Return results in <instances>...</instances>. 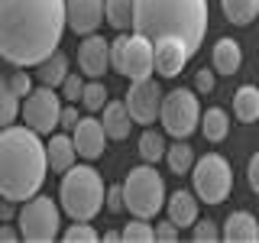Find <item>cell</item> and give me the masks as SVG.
Listing matches in <instances>:
<instances>
[{"label": "cell", "mask_w": 259, "mask_h": 243, "mask_svg": "<svg viewBox=\"0 0 259 243\" xmlns=\"http://www.w3.org/2000/svg\"><path fill=\"white\" fill-rule=\"evenodd\" d=\"M65 29V0H0V59L13 68H36L59 49Z\"/></svg>", "instance_id": "cell-1"}, {"label": "cell", "mask_w": 259, "mask_h": 243, "mask_svg": "<svg viewBox=\"0 0 259 243\" xmlns=\"http://www.w3.org/2000/svg\"><path fill=\"white\" fill-rule=\"evenodd\" d=\"M46 172V143L36 130H29L26 124H10L0 130V198H10L20 205L39 194Z\"/></svg>", "instance_id": "cell-2"}, {"label": "cell", "mask_w": 259, "mask_h": 243, "mask_svg": "<svg viewBox=\"0 0 259 243\" xmlns=\"http://www.w3.org/2000/svg\"><path fill=\"white\" fill-rule=\"evenodd\" d=\"M133 32L149 43L175 36L198 52L207 36V0H133Z\"/></svg>", "instance_id": "cell-3"}, {"label": "cell", "mask_w": 259, "mask_h": 243, "mask_svg": "<svg viewBox=\"0 0 259 243\" xmlns=\"http://www.w3.org/2000/svg\"><path fill=\"white\" fill-rule=\"evenodd\" d=\"M104 178L94 166H71L68 172H62L59 185V201L62 211L71 221H94L104 208Z\"/></svg>", "instance_id": "cell-4"}, {"label": "cell", "mask_w": 259, "mask_h": 243, "mask_svg": "<svg viewBox=\"0 0 259 243\" xmlns=\"http://www.w3.org/2000/svg\"><path fill=\"white\" fill-rule=\"evenodd\" d=\"M165 178L156 172L152 162H143V166L130 169V175L123 178V211H130L133 217H152L165 208Z\"/></svg>", "instance_id": "cell-5"}, {"label": "cell", "mask_w": 259, "mask_h": 243, "mask_svg": "<svg viewBox=\"0 0 259 243\" xmlns=\"http://www.w3.org/2000/svg\"><path fill=\"white\" fill-rule=\"evenodd\" d=\"M16 227H20V237L29 243H52L62 230V211L52 198L32 194L16 208Z\"/></svg>", "instance_id": "cell-6"}, {"label": "cell", "mask_w": 259, "mask_h": 243, "mask_svg": "<svg viewBox=\"0 0 259 243\" xmlns=\"http://www.w3.org/2000/svg\"><path fill=\"white\" fill-rule=\"evenodd\" d=\"M110 68L130 81L149 78L156 71V55H152V43L140 32H120L110 39Z\"/></svg>", "instance_id": "cell-7"}, {"label": "cell", "mask_w": 259, "mask_h": 243, "mask_svg": "<svg viewBox=\"0 0 259 243\" xmlns=\"http://www.w3.org/2000/svg\"><path fill=\"white\" fill-rule=\"evenodd\" d=\"M191 185L198 201L204 205H221L230 198L233 191V169L221 152H204L201 159H194L191 166Z\"/></svg>", "instance_id": "cell-8"}, {"label": "cell", "mask_w": 259, "mask_h": 243, "mask_svg": "<svg viewBox=\"0 0 259 243\" xmlns=\"http://www.w3.org/2000/svg\"><path fill=\"white\" fill-rule=\"evenodd\" d=\"M159 124H162V130H165L168 136H175V140H188L194 130L201 127L198 91H191V88H175V91L162 94Z\"/></svg>", "instance_id": "cell-9"}, {"label": "cell", "mask_w": 259, "mask_h": 243, "mask_svg": "<svg viewBox=\"0 0 259 243\" xmlns=\"http://www.w3.org/2000/svg\"><path fill=\"white\" fill-rule=\"evenodd\" d=\"M20 117L39 136H52V130L59 127V117H62V94L49 85L32 88L20 104Z\"/></svg>", "instance_id": "cell-10"}, {"label": "cell", "mask_w": 259, "mask_h": 243, "mask_svg": "<svg viewBox=\"0 0 259 243\" xmlns=\"http://www.w3.org/2000/svg\"><path fill=\"white\" fill-rule=\"evenodd\" d=\"M162 88H159V81H152L149 78H140V81H130V91L123 97V104H126V110H130V117H133V124H140V127H152L159 120V107H162Z\"/></svg>", "instance_id": "cell-11"}, {"label": "cell", "mask_w": 259, "mask_h": 243, "mask_svg": "<svg viewBox=\"0 0 259 243\" xmlns=\"http://www.w3.org/2000/svg\"><path fill=\"white\" fill-rule=\"evenodd\" d=\"M107 68H110V39L97 36V32L84 36L78 46V71L84 78H104Z\"/></svg>", "instance_id": "cell-12"}, {"label": "cell", "mask_w": 259, "mask_h": 243, "mask_svg": "<svg viewBox=\"0 0 259 243\" xmlns=\"http://www.w3.org/2000/svg\"><path fill=\"white\" fill-rule=\"evenodd\" d=\"M152 55H156V71L162 78H178L182 68L191 62V49L175 36H165V39H156L152 43Z\"/></svg>", "instance_id": "cell-13"}, {"label": "cell", "mask_w": 259, "mask_h": 243, "mask_svg": "<svg viewBox=\"0 0 259 243\" xmlns=\"http://www.w3.org/2000/svg\"><path fill=\"white\" fill-rule=\"evenodd\" d=\"M71 140H75V149L81 159H101L104 149H107V133H104V124L97 117H78V124L71 127Z\"/></svg>", "instance_id": "cell-14"}, {"label": "cell", "mask_w": 259, "mask_h": 243, "mask_svg": "<svg viewBox=\"0 0 259 243\" xmlns=\"http://www.w3.org/2000/svg\"><path fill=\"white\" fill-rule=\"evenodd\" d=\"M65 20L78 36H91L104 23V0H65Z\"/></svg>", "instance_id": "cell-15"}, {"label": "cell", "mask_w": 259, "mask_h": 243, "mask_svg": "<svg viewBox=\"0 0 259 243\" xmlns=\"http://www.w3.org/2000/svg\"><path fill=\"white\" fill-rule=\"evenodd\" d=\"M221 237L227 243H256L259 240V221H256V214H249V211H233V214L224 221Z\"/></svg>", "instance_id": "cell-16"}, {"label": "cell", "mask_w": 259, "mask_h": 243, "mask_svg": "<svg viewBox=\"0 0 259 243\" xmlns=\"http://www.w3.org/2000/svg\"><path fill=\"white\" fill-rule=\"evenodd\" d=\"M46 159H49V169L52 172H68L71 166L78 162V149H75V140L65 133H52L46 143Z\"/></svg>", "instance_id": "cell-17"}, {"label": "cell", "mask_w": 259, "mask_h": 243, "mask_svg": "<svg viewBox=\"0 0 259 243\" xmlns=\"http://www.w3.org/2000/svg\"><path fill=\"white\" fill-rule=\"evenodd\" d=\"M165 208H168V221H172L178 230H182V227H191L198 221V194L194 191H185V188L172 191L165 198Z\"/></svg>", "instance_id": "cell-18"}, {"label": "cell", "mask_w": 259, "mask_h": 243, "mask_svg": "<svg viewBox=\"0 0 259 243\" xmlns=\"http://www.w3.org/2000/svg\"><path fill=\"white\" fill-rule=\"evenodd\" d=\"M210 62H214V71H217V75H237L240 65H243V49H240V43H237V39H230V36L217 39L214 49H210Z\"/></svg>", "instance_id": "cell-19"}, {"label": "cell", "mask_w": 259, "mask_h": 243, "mask_svg": "<svg viewBox=\"0 0 259 243\" xmlns=\"http://www.w3.org/2000/svg\"><path fill=\"white\" fill-rule=\"evenodd\" d=\"M101 113H104L101 124H104V133H107V140H126L130 130H133V117H130L126 104H123V101H107Z\"/></svg>", "instance_id": "cell-20"}, {"label": "cell", "mask_w": 259, "mask_h": 243, "mask_svg": "<svg viewBox=\"0 0 259 243\" xmlns=\"http://www.w3.org/2000/svg\"><path fill=\"white\" fill-rule=\"evenodd\" d=\"M233 113L240 124H256L259 120V88L256 85H240L233 91Z\"/></svg>", "instance_id": "cell-21"}, {"label": "cell", "mask_w": 259, "mask_h": 243, "mask_svg": "<svg viewBox=\"0 0 259 243\" xmlns=\"http://www.w3.org/2000/svg\"><path fill=\"white\" fill-rule=\"evenodd\" d=\"M201 133L207 143H224L230 133V113L224 107H207L201 110Z\"/></svg>", "instance_id": "cell-22"}, {"label": "cell", "mask_w": 259, "mask_h": 243, "mask_svg": "<svg viewBox=\"0 0 259 243\" xmlns=\"http://www.w3.org/2000/svg\"><path fill=\"white\" fill-rule=\"evenodd\" d=\"M65 75H68V59L55 49L49 59H42L36 65V78L42 81V85H49V88H59L62 81H65Z\"/></svg>", "instance_id": "cell-23"}, {"label": "cell", "mask_w": 259, "mask_h": 243, "mask_svg": "<svg viewBox=\"0 0 259 243\" xmlns=\"http://www.w3.org/2000/svg\"><path fill=\"white\" fill-rule=\"evenodd\" d=\"M221 10L233 26H249L259 16V0H221Z\"/></svg>", "instance_id": "cell-24"}, {"label": "cell", "mask_w": 259, "mask_h": 243, "mask_svg": "<svg viewBox=\"0 0 259 243\" xmlns=\"http://www.w3.org/2000/svg\"><path fill=\"white\" fill-rule=\"evenodd\" d=\"M104 20L117 32L133 29V0H104Z\"/></svg>", "instance_id": "cell-25"}, {"label": "cell", "mask_w": 259, "mask_h": 243, "mask_svg": "<svg viewBox=\"0 0 259 243\" xmlns=\"http://www.w3.org/2000/svg\"><path fill=\"white\" fill-rule=\"evenodd\" d=\"M165 149H168L165 133H159V130H152V127H146L143 136H140V159L156 166L159 159H165Z\"/></svg>", "instance_id": "cell-26"}, {"label": "cell", "mask_w": 259, "mask_h": 243, "mask_svg": "<svg viewBox=\"0 0 259 243\" xmlns=\"http://www.w3.org/2000/svg\"><path fill=\"white\" fill-rule=\"evenodd\" d=\"M165 162H168V172L175 175H188L191 166H194V149L185 140H175L172 146L165 149Z\"/></svg>", "instance_id": "cell-27"}, {"label": "cell", "mask_w": 259, "mask_h": 243, "mask_svg": "<svg viewBox=\"0 0 259 243\" xmlns=\"http://www.w3.org/2000/svg\"><path fill=\"white\" fill-rule=\"evenodd\" d=\"M20 101L23 97L10 88V78L0 75V130L10 127L16 117H20Z\"/></svg>", "instance_id": "cell-28"}, {"label": "cell", "mask_w": 259, "mask_h": 243, "mask_svg": "<svg viewBox=\"0 0 259 243\" xmlns=\"http://www.w3.org/2000/svg\"><path fill=\"white\" fill-rule=\"evenodd\" d=\"M107 101H110V97H107V88H104V81H101V78L84 81V94H81V104H84V110H88V113L104 110V104H107Z\"/></svg>", "instance_id": "cell-29"}, {"label": "cell", "mask_w": 259, "mask_h": 243, "mask_svg": "<svg viewBox=\"0 0 259 243\" xmlns=\"http://www.w3.org/2000/svg\"><path fill=\"white\" fill-rule=\"evenodd\" d=\"M126 243H152L156 240V224H149L146 217H133L126 227H123V233H120Z\"/></svg>", "instance_id": "cell-30"}, {"label": "cell", "mask_w": 259, "mask_h": 243, "mask_svg": "<svg viewBox=\"0 0 259 243\" xmlns=\"http://www.w3.org/2000/svg\"><path fill=\"white\" fill-rule=\"evenodd\" d=\"M65 240H68V243H97L101 233L91 227V221H75L68 230H65Z\"/></svg>", "instance_id": "cell-31"}, {"label": "cell", "mask_w": 259, "mask_h": 243, "mask_svg": "<svg viewBox=\"0 0 259 243\" xmlns=\"http://www.w3.org/2000/svg\"><path fill=\"white\" fill-rule=\"evenodd\" d=\"M59 94H62V101L78 104V101H81V94H84V78L75 75V71H68V75H65V81L59 85Z\"/></svg>", "instance_id": "cell-32"}, {"label": "cell", "mask_w": 259, "mask_h": 243, "mask_svg": "<svg viewBox=\"0 0 259 243\" xmlns=\"http://www.w3.org/2000/svg\"><path fill=\"white\" fill-rule=\"evenodd\" d=\"M191 233H194V240H198V243H214V240H221L217 224H214V221H201V217L191 224Z\"/></svg>", "instance_id": "cell-33"}, {"label": "cell", "mask_w": 259, "mask_h": 243, "mask_svg": "<svg viewBox=\"0 0 259 243\" xmlns=\"http://www.w3.org/2000/svg\"><path fill=\"white\" fill-rule=\"evenodd\" d=\"M104 208H107L110 214H120V211H123V185H107V191H104Z\"/></svg>", "instance_id": "cell-34"}, {"label": "cell", "mask_w": 259, "mask_h": 243, "mask_svg": "<svg viewBox=\"0 0 259 243\" xmlns=\"http://www.w3.org/2000/svg\"><path fill=\"white\" fill-rule=\"evenodd\" d=\"M214 85H217V71L214 68H201L198 75H194V91L198 94H210Z\"/></svg>", "instance_id": "cell-35"}, {"label": "cell", "mask_w": 259, "mask_h": 243, "mask_svg": "<svg viewBox=\"0 0 259 243\" xmlns=\"http://www.w3.org/2000/svg\"><path fill=\"white\" fill-rule=\"evenodd\" d=\"M10 88H13L20 97H26V94L32 91V78L26 75V68H16L13 75H10Z\"/></svg>", "instance_id": "cell-36"}, {"label": "cell", "mask_w": 259, "mask_h": 243, "mask_svg": "<svg viewBox=\"0 0 259 243\" xmlns=\"http://www.w3.org/2000/svg\"><path fill=\"white\" fill-rule=\"evenodd\" d=\"M156 240L175 243V240H178V227H175L172 221H156Z\"/></svg>", "instance_id": "cell-37"}, {"label": "cell", "mask_w": 259, "mask_h": 243, "mask_svg": "<svg viewBox=\"0 0 259 243\" xmlns=\"http://www.w3.org/2000/svg\"><path fill=\"white\" fill-rule=\"evenodd\" d=\"M246 182H249V188H253L259 194V152H253L249 156V166H246Z\"/></svg>", "instance_id": "cell-38"}, {"label": "cell", "mask_w": 259, "mask_h": 243, "mask_svg": "<svg viewBox=\"0 0 259 243\" xmlns=\"http://www.w3.org/2000/svg\"><path fill=\"white\" fill-rule=\"evenodd\" d=\"M75 124H78V107H75V104H68V101H65V107H62V117H59V127L71 130Z\"/></svg>", "instance_id": "cell-39"}, {"label": "cell", "mask_w": 259, "mask_h": 243, "mask_svg": "<svg viewBox=\"0 0 259 243\" xmlns=\"http://www.w3.org/2000/svg\"><path fill=\"white\" fill-rule=\"evenodd\" d=\"M13 217H16V201L4 198L0 201V221H13Z\"/></svg>", "instance_id": "cell-40"}, {"label": "cell", "mask_w": 259, "mask_h": 243, "mask_svg": "<svg viewBox=\"0 0 259 243\" xmlns=\"http://www.w3.org/2000/svg\"><path fill=\"white\" fill-rule=\"evenodd\" d=\"M0 240H4V243H10V240H23V237H20V230H13V227L4 221V224H0Z\"/></svg>", "instance_id": "cell-41"}, {"label": "cell", "mask_w": 259, "mask_h": 243, "mask_svg": "<svg viewBox=\"0 0 259 243\" xmlns=\"http://www.w3.org/2000/svg\"><path fill=\"white\" fill-rule=\"evenodd\" d=\"M101 240H107V243H117V240H120V233H117V230H104V237H101Z\"/></svg>", "instance_id": "cell-42"}]
</instances>
